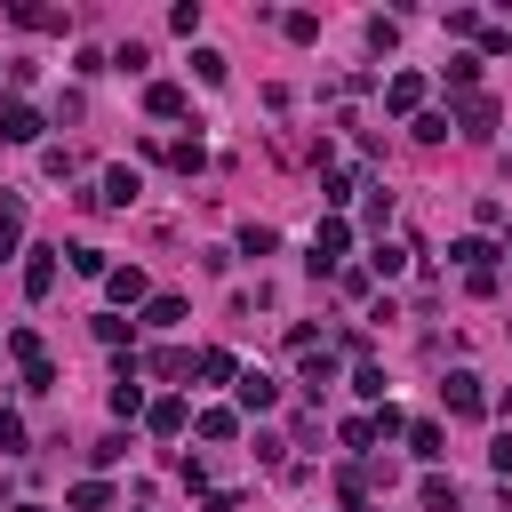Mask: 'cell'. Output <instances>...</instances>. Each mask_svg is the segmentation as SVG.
I'll return each instance as SVG.
<instances>
[{
    "label": "cell",
    "mask_w": 512,
    "mask_h": 512,
    "mask_svg": "<svg viewBox=\"0 0 512 512\" xmlns=\"http://www.w3.org/2000/svg\"><path fill=\"white\" fill-rule=\"evenodd\" d=\"M344 248H352V224L328 216V224L312 232V256H304V264H312V272H344Z\"/></svg>",
    "instance_id": "cell-1"
},
{
    "label": "cell",
    "mask_w": 512,
    "mask_h": 512,
    "mask_svg": "<svg viewBox=\"0 0 512 512\" xmlns=\"http://www.w3.org/2000/svg\"><path fill=\"white\" fill-rule=\"evenodd\" d=\"M440 400H448V416H488V392H480V376H472V368H448Z\"/></svg>",
    "instance_id": "cell-2"
},
{
    "label": "cell",
    "mask_w": 512,
    "mask_h": 512,
    "mask_svg": "<svg viewBox=\"0 0 512 512\" xmlns=\"http://www.w3.org/2000/svg\"><path fill=\"white\" fill-rule=\"evenodd\" d=\"M40 128H48V120H40L32 104H0V144H40Z\"/></svg>",
    "instance_id": "cell-3"
},
{
    "label": "cell",
    "mask_w": 512,
    "mask_h": 512,
    "mask_svg": "<svg viewBox=\"0 0 512 512\" xmlns=\"http://www.w3.org/2000/svg\"><path fill=\"white\" fill-rule=\"evenodd\" d=\"M448 128H464V136H496V96H464Z\"/></svg>",
    "instance_id": "cell-4"
},
{
    "label": "cell",
    "mask_w": 512,
    "mask_h": 512,
    "mask_svg": "<svg viewBox=\"0 0 512 512\" xmlns=\"http://www.w3.org/2000/svg\"><path fill=\"white\" fill-rule=\"evenodd\" d=\"M232 392H240V408H256V416H264V408L280 400V384H272L264 368H240V376H232Z\"/></svg>",
    "instance_id": "cell-5"
},
{
    "label": "cell",
    "mask_w": 512,
    "mask_h": 512,
    "mask_svg": "<svg viewBox=\"0 0 512 512\" xmlns=\"http://www.w3.org/2000/svg\"><path fill=\"white\" fill-rule=\"evenodd\" d=\"M112 416H120V424H136V416H144V384H136V360H128V368H120V384H112Z\"/></svg>",
    "instance_id": "cell-6"
},
{
    "label": "cell",
    "mask_w": 512,
    "mask_h": 512,
    "mask_svg": "<svg viewBox=\"0 0 512 512\" xmlns=\"http://www.w3.org/2000/svg\"><path fill=\"white\" fill-rule=\"evenodd\" d=\"M56 288V248H32L24 256V296H48Z\"/></svg>",
    "instance_id": "cell-7"
},
{
    "label": "cell",
    "mask_w": 512,
    "mask_h": 512,
    "mask_svg": "<svg viewBox=\"0 0 512 512\" xmlns=\"http://www.w3.org/2000/svg\"><path fill=\"white\" fill-rule=\"evenodd\" d=\"M104 288H112V304H144V296H152L136 264H112V272H104Z\"/></svg>",
    "instance_id": "cell-8"
},
{
    "label": "cell",
    "mask_w": 512,
    "mask_h": 512,
    "mask_svg": "<svg viewBox=\"0 0 512 512\" xmlns=\"http://www.w3.org/2000/svg\"><path fill=\"white\" fill-rule=\"evenodd\" d=\"M192 376H200V384H232V376H240V360L208 344V352H192Z\"/></svg>",
    "instance_id": "cell-9"
},
{
    "label": "cell",
    "mask_w": 512,
    "mask_h": 512,
    "mask_svg": "<svg viewBox=\"0 0 512 512\" xmlns=\"http://www.w3.org/2000/svg\"><path fill=\"white\" fill-rule=\"evenodd\" d=\"M144 424H152L160 440H176V432H184L192 416H184V400H144Z\"/></svg>",
    "instance_id": "cell-10"
},
{
    "label": "cell",
    "mask_w": 512,
    "mask_h": 512,
    "mask_svg": "<svg viewBox=\"0 0 512 512\" xmlns=\"http://www.w3.org/2000/svg\"><path fill=\"white\" fill-rule=\"evenodd\" d=\"M384 104L416 120V104H424V80H416V72H392V88H384Z\"/></svg>",
    "instance_id": "cell-11"
},
{
    "label": "cell",
    "mask_w": 512,
    "mask_h": 512,
    "mask_svg": "<svg viewBox=\"0 0 512 512\" xmlns=\"http://www.w3.org/2000/svg\"><path fill=\"white\" fill-rule=\"evenodd\" d=\"M144 112H152V120H176V112H184V88H176V80H152V88H144Z\"/></svg>",
    "instance_id": "cell-12"
},
{
    "label": "cell",
    "mask_w": 512,
    "mask_h": 512,
    "mask_svg": "<svg viewBox=\"0 0 512 512\" xmlns=\"http://www.w3.org/2000/svg\"><path fill=\"white\" fill-rule=\"evenodd\" d=\"M408 448H416L424 464H440V448H448V432H440L432 416H416V424H408Z\"/></svg>",
    "instance_id": "cell-13"
},
{
    "label": "cell",
    "mask_w": 512,
    "mask_h": 512,
    "mask_svg": "<svg viewBox=\"0 0 512 512\" xmlns=\"http://www.w3.org/2000/svg\"><path fill=\"white\" fill-rule=\"evenodd\" d=\"M424 512H464V496H456L448 472H424Z\"/></svg>",
    "instance_id": "cell-14"
},
{
    "label": "cell",
    "mask_w": 512,
    "mask_h": 512,
    "mask_svg": "<svg viewBox=\"0 0 512 512\" xmlns=\"http://www.w3.org/2000/svg\"><path fill=\"white\" fill-rule=\"evenodd\" d=\"M192 432H200V440H232V432H240V416H232V408H200V416H192Z\"/></svg>",
    "instance_id": "cell-15"
},
{
    "label": "cell",
    "mask_w": 512,
    "mask_h": 512,
    "mask_svg": "<svg viewBox=\"0 0 512 512\" xmlns=\"http://www.w3.org/2000/svg\"><path fill=\"white\" fill-rule=\"evenodd\" d=\"M8 16H16V24H24V32H64V16H56V8H32V0H16V8H8Z\"/></svg>",
    "instance_id": "cell-16"
},
{
    "label": "cell",
    "mask_w": 512,
    "mask_h": 512,
    "mask_svg": "<svg viewBox=\"0 0 512 512\" xmlns=\"http://www.w3.org/2000/svg\"><path fill=\"white\" fill-rule=\"evenodd\" d=\"M448 88H464V96H480V56L464 48V56H448Z\"/></svg>",
    "instance_id": "cell-17"
},
{
    "label": "cell",
    "mask_w": 512,
    "mask_h": 512,
    "mask_svg": "<svg viewBox=\"0 0 512 512\" xmlns=\"http://www.w3.org/2000/svg\"><path fill=\"white\" fill-rule=\"evenodd\" d=\"M448 256H456V264H464V272H496V248H488V240H456V248H448Z\"/></svg>",
    "instance_id": "cell-18"
},
{
    "label": "cell",
    "mask_w": 512,
    "mask_h": 512,
    "mask_svg": "<svg viewBox=\"0 0 512 512\" xmlns=\"http://www.w3.org/2000/svg\"><path fill=\"white\" fill-rule=\"evenodd\" d=\"M400 264H408V248H400V240H376V248H368V280H376V272H384V280H392V272H400Z\"/></svg>",
    "instance_id": "cell-19"
},
{
    "label": "cell",
    "mask_w": 512,
    "mask_h": 512,
    "mask_svg": "<svg viewBox=\"0 0 512 512\" xmlns=\"http://www.w3.org/2000/svg\"><path fill=\"white\" fill-rule=\"evenodd\" d=\"M328 384H336V360L312 344V352H304V392H328Z\"/></svg>",
    "instance_id": "cell-20"
},
{
    "label": "cell",
    "mask_w": 512,
    "mask_h": 512,
    "mask_svg": "<svg viewBox=\"0 0 512 512\" xmlns=\"http://www.w3.org/2000/svg\"><path fill=\"white\" fill-rule=\"evenodd\" d=\"M16 248H24V208L0 200V256H16Z\"/></svg>",
    "instance_id": "cell-21"
},
{
    "label": "cell",
    "mask_w": 512,
    "mask_h": 512,
    "mask_svg": "<svg viewBox=\"0 0 512 512\" xmlns=\"http://www.w3.org/2000/svg\"><path fill=\"white\" fill-rule=\"evenodd\" d=\"M96 200H112V208H128V200H136V168H112V176H104V192H96Z\"/></svg>",
    "instance_id": "cell-22"
},
{
    "label": "cell",
    "mask_w": 512,
    "mask_h": 512,
    "mask_svg": "<svg viewBox=\"0 0 512 512\" xmlns=\"http://www.w3.org/2000/svg\"><path fill=\"white\" fill-rule=\"evenodd\" d=\"M144 320H152V328H176V320H184V296H144Z\"/></svg>",
    "instance_id": "cell-23"
},
{
    "label": "cell",
    "mask_w": 512,
    "mask_h": 512,
    "mask_svg": "<svg viewBox=\"0 0 512 512\" xmlns=\"http://www.w3.org/2000/svg\"><path fill=\"white\" fill-rule=\"evenodd\" d=\"M408 136H416V144H440V136H448V112H416Z\"/></svg>",
    "instance_id": "cell-24"
},
{
    "label": "cell",
    "mask_w": 512,
    "mask_h": 512,
    "mask_svg": "<svg viewBox=\"0 0 512 512\" xmlns=\"http://www.w3.org/2000/svg\"><path fill=\"white\" fill-rule=\"evenodd\" d=\"M352 392H360V400H376V408H384V368H368V360H360V368H352Z\"/></svg>",
    "instance_id": "cell-25"
},
{
    "label": "cell",
    "mask_w": 512,
    "mask_h": 512,
    "mask_svg": "<svg viewBox=\"0 0 512 512\" xmlns=\"http://www.w3.org/2000/svg\"><path fill=\"white\" fill-rule=\"evenodd\" d=\"M344 448L368 456V448H376V416H344Z\"/></svg>",
    "instance_id": "cell-26"
},
{
    "label": "cell",
    "mask_w": 512,
    "mask_h": 512,
    "mask_svg": "<svg viewBox=\"0 0 512 512\" xmlns=\"http://www.w3.org/2000/svg\"><path fill=\"white\" fill-rule=\"evenodd\" d=\"M104 504H112L104 480H80V488H72V512H104Z\"/></svg>",
    "instance_id": "cell-27"
},
{
    "label": "cell",
    "mask_w": 512,
    "mask_h": 512,
    "mask_svg": "<svg viewBox=\"0 0 512 512\" xmlns=\"http://www.w3.org/2000/svg\"><path fill=\"white\" fill-rule=\"evenodd\" d=\"M0 456H24V416L0 408Z\"/></svg>",
    "instance_id": "cell-28"
},
{
    "label": "cell",
    "mask_w": 512,
    "mask_h": 512,
    "mask_svg": "<svg viewBox=\"0 0 512 512\" xmlns=\"http://www.w3.org/2000/svg\"><path fill=\"white\" fill-rule=\"evenodd\" d=\"M192 72H200L208 88H224V56H216V48H192Z\"/></svg>",
    "instance_id": "cell-29"
},
{
    "label": "cell",
    "mask_w": 512,
    "mask_h": 512,
    "mask_svg": "<svg viewBox=\"0 0 512 512\" xmlns=\"http://www.w3.org/2000/svg\"><path fill=\"white\" fill-rule=\"evenodd\" d=\"M320 192H328V208H344V200H352V192H360V176H352V168H336V176H328V184H320Z\"/></svg>",
    "instance_id": "cell-30"
},
{
    "label": "cell",
    "mask_w": 512,
    "mask_h": 512,
    "mask_svg": "<svg viewBox=\"0 0 512 512\" xmlns=\"http://www.w3.org/2000/svg\"><path fill=\"white\" fill-rule=\"evenodd\" d=\"M72 272H88V280H104V272H112V256H104V248H72Z\"/></svg>",
    "instance_id": "cell-31"
},
{
    "label": "cell",
    "mask_w": 512,
    "mask_h": 512,
    "mask_svg": "<svg viewBox=\"0 0 512 512\" xmlns=\"http://www.w3.org/2000/svg\"><path fill=\"white\" fill-rule=\"evenodd\" d=\"M128 336H136V328H128V320H120V312H104V320H96V344H112V352H120V344H128Z\"/></svg>",
    "instance_id": "cell-32"
},
{
    "label": "cell",
    "mask_w": 512,
    "mask_h": 512,
    "mask_svg": "<svg viewBox=\"0 0 512 512\" xmlns=\"http://www.w3.org/2000/svg\"><path fill=\"white\" fill-rule=\"evenodd\" d=\"M24 392H56V360H48V352L24 368Z\"/></svg>",
    "instance_id": "cell-33"
},
{
    "label": "cell",
    "mask_w": 512,
    "mask_h": 512,
    "mask_svg": "<svg viewBox=\"0 0 512 512\" xmlns=\"http://www.w3.org/2000/svg\"><path fill=\"white\" fill-rule=\"evenodd\" d=\"M488 464H496V472H504V480H512V432H504V440H496V448H488Z\"/></svg>",
    "instance_id": "cell-34"
},
{
    "label": "cell",
    "mask_w": 512,
    "mask_h": 512,
    "mask_svg": "<svg viewBox=\"0 0 512 512\" xmlns=\"http://www.w3.org/2000/svg\"><path fill=\"white\" fill-rule=\"evenodd\" d=\"M16 512H48V504H16Z\"/></svg>",
    "instance_id": "cell-35"
}]
</instances>
